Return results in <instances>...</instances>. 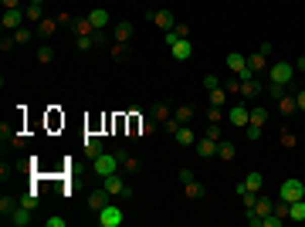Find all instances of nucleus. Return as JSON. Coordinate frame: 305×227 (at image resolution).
Masks as SVG:
<instances>
[{
	"label": "nucleus",
	"instance_id": "nucleus-30",
	"mask_svg": "<svg viewBox=\"0 0 305 227\" xmlns=\"http://www.w3.org/2000/svg\"><path fill=\"white\" fill-rule=\"evenodd\" d=\"M24 14H27V21H31V24H41V21H45V14H41V4H27V11H24Z\"/></svg>",
	"mask_w": 305,
	"mask_h": 227
},
{
	"label": "nucleus",
	"instance_id": "nucleus-21",
	"mask_svg": "<svg viewBox=\"0 0 305 227\" xmlns=\"http://www.w3.org/2000/svg\"><path fill=\"white\" fill-rule=\"evenodd\" d=\"M288 220H305V197L288 204Z\"/></svg>",
	"mask_w": 305,
	"mask_h": 227
},
{
	"label": "nucleus",
	"instance_id": "nucleus-34",
	"mask_svg": "<svg viewBox=\"0 0 305 227\" xmlns=\"http://www.w3.org/2000/svg\"><path fill=\"white\" fill-rule=\"evenodd\" d=\"M248 122L265 125V122H268V109H251V119H248Z\"/></svg>",
	"mask_w": 305,
	"mask_h": 227
},
{
	"label": "nucleus",
	"instance_id": "nucleus-5",
	"mask_svg": "<svg viewBox=\"0 0 305 227\" xmlns=\"http://www.w3.org/2000/svg\"><path fill=\"white\" fill-rule=\"evenodd\" d=\"M122 220H125V214L112 204V200H109V204L99 210V224H102V227H122Z\"/></svg>",
	"mask_w": 305,
	"mask_h": 227
},
{
	"label": "nucleus",
	"instance_id": "nucleus-37",
	"mask_svg": "<svg viewBox=\"0 0 305 227\" xmlns=\"http://www.w3.org/2000/svg\"><path fill=\"white\" fill-rule=\"evenodd\" d=\"M92 34H95V31H92ZM92 34H81V37H75V44H78V51H89V48H95Z\"/></svg>",
	"mask_w": 305,
	"mask_h": 227
},
{
	"label": "nucleus",
	"instance_id": "nucleus-56",
	"mask_svg": "<svg viewBox=\"0 0 305 227\" xmlns=\"http://www.w3.org/2000/svg\"><path fill=\"white\" fill-rule=\"evenodd\" d=\"M31 4H45V0H31Z\"/></svg>",
	"mask_w": 305,
	"mask_h": 227
},
{
	"label": "nucleus",
	"instance_id": "nucleus-50",
	"mask_svg": "<svg viewBox=\"0 0 305 227\" xmlns=\"http://www.w3.org/2000/svg\"><path fill=\"white\" fill-rule=\"evenodd\" d=\"M173 31H177V34H180V37H190V27H187V24H177Z\"/></svg>",
	"mask_w": 305,
	"mask_h": 227
},
{
	"label": "nucleus",
	"instance_id": "nucleus-3",
	"mask_svg": "<svg viewBox=\"0 0 305 227\" xmlns=\"http://www.w3.org/2000/svg\"><path fill=\"white\" fill-rule=\"evenodd\" d=\"M92 163H95V173H99V176H109V173L119 170V163H122V159H119V153H99Z\"/></svg>",
	"mask_w": 305,
	"mask_h": 227
},
{
	"label": "nucleus",
	"instance_id": "nucleus-41",
	"mask_svg": "<svg viewBox=\"0 0 305 227\" xmlns=\"http://www.w3.org/2000/svg\"><path fill=\"white\" fill-rule=\"evenodd\" d=\"M122 166H125V170H129V173H136V170H139V159H136V156H129V153H125Z\"/></svg>",
	"mask_w": 305,
	"mask_h": 227
},
{
	"label": "nucleus",
	"instance_id": "nucleus-43",
	"mask_svg": "<svg viewBox=\"0 0 305 227\" xmlns=\"http://www.w3.org/2000/svg\"><path fill=\"white\" fill-rule=\"evenodd\" d=\"M207 119H210V122H221V105H210V109H207Z\"/></svg>",
	"mask_w": 305,
	"mask_h": 227
},
{
	"label": "nucleus",
	"instance_id": "nucleus-9",
	"mask_svg": "<svg viewBox=\"0 0 305 227\" xmlns=\"http://www.w3.org/2000/svg\"><path fill=\"white\" fill-rule=\"evenodd\" d=\"M169 55L177 58V61H187V58L193 55V44H190V37H180V41H177V44L169 48Z\"/></svg>",
	"mask_w": 305,
	"mask_h": 227
},
{
	"label": "nucleus",
	"instance_id": "nucleus-46",
	"mask_svg": "<svg viewBox=\"0 0 305 227\" xmlns=\"http://www.w3.org/2000/svg\"><path fill=\"white\" fill-rule=\"evenodd\" d=\"M268 92L275 95V99H282V95H285V85H268Z\"/></svg>",
	"mask_w": 305,
	"mask_h": 227
},
{
	"label": "nucleus",
	"instance_id": "nucleus-36",
	"mask_svg": "<svg viewBox=\"0 0 305 227\" xmlns=\"http://www.w3.org/2000/svg\"><path fill=\"white\" fill-rule=\"evenodd\" d=\"M112 58H115V61H125V58H129V48H125L122 41H115V44H112Z\"/></svg>",
	"mask_w": 305,
	"mask_h": 227
},
{
	"label": "nucleus",
	"instance_id": "nucleus-19",
	"mask_svg": "<svg viewBox=\"0 0 305 227\" xmlns=\"http://www.w3.org/2000/svg\"><path fill=\"white\" fill-rule=\"evenodd\" d=\"M89 21L95 31H102V27H109V11H102V7H95V11L89 14Z\"/></svg>",
	"mask_w": 305,
	"mask_h": 227
},
{
	"label": "nucleus",
	"instance_id": "nucleus-28",
	"mask_svg": "<svg viewBox=\"0 0 305 227\" xmlns=\"http://www.w3.org/2000/svg\"><path fill=\"white\" fill-rule=\"evenodd\" d=\"M173 119H177V122H183V125H190V119H193V105H180V109L173 112Z\"/></svg>",
	"mask_w": 305,
	"mask_h": 227
},
{
	"label": "nucleus",
	"instance_id": "nucleus-54",
	"mask_svg": "<svg viewBox=\"0 0 305 227\" xmlns=\"http://www.w3.org/2000/svg\"><path fill=\"white\" fill-rule=\"evenodd\" d=\"M0 4H4V7H7V11H11V7H17V4H21V0H0Z\"/></svg>",
	"mask_w": 305,
	"mask_h": 227
},
{
	"label": "nucleus",
	"instance_id": "nucleus-23",
	"mask_svg": "<svg viewBox=\"0 0 305 227\" xmlns=\"http://www.w3.org/2000/svg\"><path fill=\"white\" fill-rule=\"evenodd\" d=\"M248 68L254 71V75H258V71H268V58L261 55V51H258V55H251L248 58Z\"/></svg>",
	"mask_w": 305,
	"mask_h": 227
},
{
	"label": "nucleus",
	"instance_id": "nucleus-49",
	"mask_svg": "<svg viewBox=\"0 0 305 227\" xmlns=\"http://www.w3.org/2000/svg\"><path fill=\"white\" fill-rule=\"evenodd\" d=\"M248 224H251V227H261V217L254 214V210H248Z\"/></svg>",
	"mask_w": 305,
	"mask_h": 227
},
{
	"label": "nucleus",
	"instance_id": "nucleus-20",
	"mask_svg": "<svg viewBox=\"0 0 305 227\" xmlns=\"http://www.w3.org/2000/svg\"><path fill=\"white\" fill-rule=\"evenodd\" d=\"M295 109H298V105H295V95H292V92H285L282 99H278V112H282V115H292Z\"/></svg>",
	"mask_w": 305,
	"mask_h": 227
},
{
	"label": "nucleus",
	"instance_id": "nucleus-55",
	"mask_svg": "<svg viewBox=\"0 0 305 227\" xmlns=\"http://www.w3.org/2000/svg\"><path fill=\"white\" fill-rule=\"evenodd\" d=\"M295 68H298V71H305V55L298 58V61H295Z\"/></svg>",
	"mask_w": 305,
	"mask_h": 227
},
{
	"label": "nucleus",
	"instance_id": "nucleus-48",
	"mask_svg": "<svg viewBox=\"0 0 305 227\" xmlns=\"http://www.w3.org/2000/svg\"><path fill=\"white\" fill-rule=\"evenodd\" d=\"M295 105H298V109L305 112V88H302V92H295Z\"/></svg>",
	"mask_w": 305,
	"mask_h": 227
},
{
	"label": "nucleus",
	"instance_id": "nucleus-31",
	"mask_svg": "<svg viewBox=\"0 0 305 227\" xmlns=\"http://www.w3.org/2000/svg\"><path fill=\"white\" fill-rule=\"evenodd\" d=\"M37 61H41V65H51V61H55V48L41 44V48H37Z\"/></svg>",
	"mask_w": 305,
	"mask_h": 227
},
{
	"label": "nucleus",
	"instance_id": "nucleus-26",
	"mask_svg": "<svg viewBox=\"0 0 305 227\" xmlns=\"http://www.w3.org/2000/svg\"><path fill=\"white\" fill-rule=\"evenodd\" d=\"M17 207H21V200H14V197H4V200H0V214H4V220H7V217H11Z\"/></svg>",
	"mask_w": 305,
	"mask_h": 227
},
{
	"label": "nucleus",
	"instance_id": "nucleus-11",
	"mask_svg": "<svg viewBox=\"0 0 305 227\" xmlns=\"http://www.w3.org/2000/svg\"><path fill=\"white\" fill-rule=\"evenodd\" d=\"M81 149H85V156L89 159H95L99 153H105V149H102V136H85L81 139Z\"/></svg>",
	"mask_w": 305,
	"mask_h": 227
},
{
	"label": "nucleus",
	"instance_id": "nucleus-24",
	"mask_svg": "<svg viewBox=\"0 0 305 227\" xmlns=\"http://www.w3.org/2000/svg\"><path fill=\"white\" fill-rule=\"evenodd\" d=\"M183 193H187V197H190V200H200L203 193V183H197V180H190V183H183Z\"/></svg>",
	"mask_w": 305,
	"mask_h": 227
},
{
	"label": "nucleus",
	"instance_id": "nucleus-52",
	"mask_svg": "<svg viewBox=\"0 0 305 227\" xmlns=\"http://www.w3.org/2000/svg\"><path fill=\"white\" fill-rule=\"evenodd\" d=\"M92 41H95V48H102V44H105V34H102V31H95V34H92Z\"/></svg>",
	"mask_w": 305,
	"mask_h": 227
},
{
	"label": "nucleus",
	"instance_id": "nucleus-35",
	"mask_svg": "<svg viewBox=\"0 0 305 227\" xmlns=\"http://www.w3.org/2000/svg\"><path fill=\"white\" fill-rule=\"evenodd\" d=\"M224 102H227V88L221 85V88H214V92H210V105H224Z\"/></svg>",
	"mask_w": 305,
	"mask_h": 227
},
{
	"label": "nucleus",
	"instance_id": "nucleus-42",
	"mask_svg": "<svg viewBox=\"0 0 305 227\" xmlns=\"http://www.w3.org/2000/svg\"><path fill=\"white\" fill-rule=\"evenodd\" d=\"M282 220H285V217H278V214H268L265 220H261V227H278Z\"/></svg>",
	"mask_w": 305,
	"mask_h": 227
},
{
	"label": "nucleus",
	"instance_id": "nucleus-1",
	"mask_svg": "<svg viewBox=\"0 0 305 227\" xmlns=\"http://www.w3.org/2000/svg\"><path fill=\"white\" fill-rule=\"evenodd\" d=\"M292 75H295V65H288V61H278V65H271L268 68V81L271 85H292Z\"/></svg>",
	"mask_w": 305,
	"mask_h": 227
},
{
	"label": "nucleus",
	"instance_id": "nucleus-8",
	"mask_svg": "<svg viewBox=\"0 0 305 227\" xmlns=\"http://www.w3.org/2000/svg\"><path fill=\"white\" fill-rule=\"evenodd\" d=\"M197 156H200V159H214L217 156V139L200 136V143H197Z\"/></svg>",
	"mask_w": 305,
	"mask_h": 227
},
{
	"label": "nucleus",
	"instance_id": "nucleus-4",
	"mask_svg": "<svg viewBox=\"0 0 305 227\" xmlns=\"http://www.w3.org/2000/svg\"><path fill=\"white\" fill-rule=\"evenodd\" d=\"M102 187L112 193V197H133V187L119 176V173H109V176H102Z\"/></svg>",
	"mask_w": 305,
	"mask_h": 227
},
{
	"label": "nucleus",
	"instance_id": "nucleus-16",
	"mask_svg": "<svg viewBox=\"0 0 305 227\" xmlns=\"http://www.w3.org/2000/svg\"><path fill=\"white\" fill-rule=\"evenodd\" d=\"M153 24H156V27H163V31L177 27V21H173V14H169V11H153Z\"/></svg>",
	"mask_w": 305,
	"mask_h": 227
},
{
	"label": "nucleus",
	"instance_id": "nucleus-15",
	"mask_svg": "<svg viewBox=\"0 0 305 227\" xmlns=\"http://www.w3.org/2000/svg\"><path fill=\"white\" fill-rule=\"evenodd\" d=\"M109 200H112V193H109L105 187H102L99 193H92V197H89V210H95V214H99V210H102L105 204H109Z\"/></svg>",
	"mask_w": 305,
	"mask_h": 227
},
{
	"label": "nucleus",
	"instance_id": "nucleus-45",
	"mask_svg": "<svg viewBox=\"0 0 305 227\" xmlns=\"http://www.w3.org/2000/svg\"><path fill=\"white\" fill-rule=\"evenodd\" d=\"M14 44H17V41H14V37H0V51H11Z\"/></svg>",
	"mask_w": 305,
	"mask_h": 227
},
{
	"label": "nucleus",
	"instance_id": "nucleus-27",
	"mask_svg": "<svg viewBox=\"0 0 305 227\" xmlns=\"http://www.w3.org/2000/svg\"><path fill=\"white\" fill-rule=\"evenodd\" d=\"M258 92H261L258 78H251V81H241V95H244V99H254V95H258Z\"/></svg>",
	"mask_w": 305,
	"mask_h": 227
},
{
	"label": "nucleus",
	"instance_id": "nucleus-13",
	"mask_svg": "<svg viewBox=\"0 0 305 227\" xmlns=\"http://www.w3.org/2000/svg\"><path fill=\"white\" fill-rule=\"evenodd\" d=\"M248 210H254V214L265 220L268 214H275V200H271V197H258V200H254V207H248Z\"/></svg>",
	"mask_w": 305,
	"mask_h": 227
},
{
	"label": "nucleus",
	"instance_id": "nucleus-25",
	"mask_svg": "<svg viewBox=\"0 0 305 227\" xmlns=\"http://www.w3.org/2000/svg\"><path fill=\"white\" fill-rule=\"evenodd\" d=\"M37 204H41V193L37 190H27L21 197V207H27V210H37Z\"/></svg>",
	"mask_w": 305,
	"mask_h": 227
},
{
	"label": "nucleus",
	"instance_id": "nucleus-33",
	"mask_svg": "<svg viewBox=\"0 0 305 227\" xmlns=\"http://www.w3.org/2000/svg\"><path fill=\"white\" fill-rule=\"evenodd\" d=\"M34 34H37V31H31V27H17V31H14V41H17V44H27Z\"/></svg>",
	"mask_w": 305,
	"mask_h": 227
},
{
	"label": "nucleus",
	"instance_id": "nucleus-53",
	"mask_svg": "<svg viewBox=\"0 0 305 227\" xmlns=\"http://www.w3.org/2000/svg\"><path fill=\"white\" fill-rule=\"evenodd\" d=\"M193 180V170H180V183H190Z\"/></svg>",
	"mask_w": 305,
	"mask_h": 227
},
{
	"label": "nucleus",
	"instance_id": "nucleus-40",
	"mask_svg": "<svg viewBox=\"0 0 305 227\" xmlns=\"http://www.w3.org/2000/svg\"><path fill=\"white\" fill-rule=\"evenodd\" d=\"M203 88H207V92L221 88V78H217V75H203Z\"/></svg>",
	"mask_w": 305,
	"mask_h": 227
},
{
	"label": "nucleus",
	"instance_id": "nucleus-12",
	"mask_svg": "<svg viewBox=\"0 0 305 227\" xmlns=\"http://www.w3.org/2000/svg\"><path fill=\"white\" fill-rule=\"evenodd\" d=\"M234 156H237V146L231 139H221V143H217V159H221V163H231Z\"/></svg>",
	"mask_w": 305,
	"mask_h": 227
},
{
	"label": "nucleus",
	"instance_id": "nucleus-47",
	"mask_svg": "<svg viewBox=\"0 0 305 227\" xmlns=\"http://www.w3.org/2000/svg\"><path fill=\"white\" fill-rule=\"evenodd\" d=\"M224 88H227V95H231V92H241V78L237 81H224Z\"/></svg>",
	"mask_w": 305,
	"mask_h": 227
},
{
	"label": "nucleus",
	"instance_id": "nucleus-51",
	"mask_svg": "<svg viewBox=\"0 0 305 227\" xmlns=\"http://www.w3.org/2000/svg\"><path fill=\"white\" fill-rule=\"evenodd\" d=\"M48 227H65V217H48Z\"/></svg>",
	"mask_w": 305,
	"mask_h": 227
},
{
	"label": "nucleus",
	"instance_id": "nucleus-17",
	"mask_svg": "<svg viewBox=\"0 0 305 227\" xmlns=\"http://www.w3.org/2000/svg\"><path fill=\"white\" fill-rule=\"evenodd\" d=\"M34 31H37V37H51L58 31V21H55V17H45L41 24H34Z\"/></svg>",
	"mask_w": 305,
	"mask_h": 227
},
{
	"label": "nucleus",
	"instance_id": "nucleus-29",
	"mask_svg": "<svg viewBox=\"0 0 305 227\" xmlns=\"http://www.w3.org/2000/svg\"><path fill=\"white\" fill-rule=\"evenodd\" d=\"M244 187H248V190H254V193H258L261 187H265V176H261V173H248V176H244Z\"/></svg>",
	"mask_w": 305,
	"mask_h": 227
},
{
	"label": "nucleus",
	"instance_id": "nucleus-10",
	"mask_svg": "<svg viewBox=\"0 0 305 227\" xmlns=\"http://www.w3.org/2000/svg\"><path fill=\"white\" fill-rule=\"evenodd\" d=\"M149 115H153V122H159V125L173 119V112H169L166 102H153V105H149Z\"/></svg>",
	"mask_w": 305,
	"mask_h": 227
},
{
	"label": "nucleus",
	"instance_id": "nucleus-18",
	"mask_svg": "<svg viewBox=\"0 0 305 227\" xmlns=\"http://www.w3.org/2000/svg\"><path fill=\"white\" fill-rule=\"evenodd\" d=\"M177 143H180V146H193V143H197V132H193L190 125H180V129H177Z\"/></svg>",
	"mask_w": 305,
	"mask_h": 227
},
{
	"label": "nucleus",
	"instance_id": "nucleus-39",
	"mask_svg": "<svg viewBox=\"0 0 305 227\" xmlns=\"http://www.w3.org/2000/svg\"><path fill=\"white\" fill-rule=\"evenodd\" d=\"M278 136H282V146H285V149H292V146H295V132H292V129H282Z\"/></svg>",
	"mask_w": 305,
	"mask_h": 227
},
{
	"label": "nucleus",
	"instance_id": "nucleus-32",
	"mask_svg": "<svg viewBox=\"0 0 305 227\" xmlns=\"http://www.w3.org/2000/svg\"><path fill=\"white\" fill-rule=\"evenodd\" d=\"M71 31H75V34H92V31H95V27H92V21H89V17H81V21H75V24H71Z\"/></svg>",
	"mask_w": 305,
	"mask_h": 227
},
{
	"label": "nucleus",
	"instance_id": "nucleus-22",
	"mask_svg": "<svg viewBox=\"0 0 305 227\" xmlns=\"http://www.w3.org/2000/svg\"><path fill=\"white\" fill-rule=\"evenodd\" d=\"M133 27H136V24H129V21H119V24H115V41H122V44H125V41L133 37Z\"/></svg>",
	"mask_w": 305,
	"mask_h": 227
},
{
	"label": "nucleus",
	"instance_id": "nucleus-44",
	"mask_svg": "<svg viewBox=\"0 0 305 227\" xmlns=\"http://www.w3.org/2000/svg\"><path fill=\"white\" fill-rule=\"evenodd\" d=\"M180 125H183V122H177V119H169V122H163V129H166L169 136H177V129H180Z\"/></svg>",
	"mask_w": 305,
	"mask_h": 227
},
{
	"label": "nucleus",
	"instance_id": "nucleus-2",
	"mask_svg": "<svg viewBox=\"0 0 305 227\" xmlns=\"http://www.w3.org/2000/svg\"><path fill=\"white\" fill-rule=\"evenodd\" d=\"M305 197V183L302 180H285L282 187H278V200H285V204H292V200H302Z\"/></svg>",
	"mask_w": 305,
	"mask_h": 227
},
{
	"label": "nucleus",
	"instance_id": "nucleus-38",
	"mask_svg": "<svg viewBox=\"0 0 305 227\" xmlns=\"http://www.w3.org/2000/svg\"><path fill=\"white\" fill-rule=\"evenodd\" d=\"M244 129H248V139H251V143H258V139H261V129H265V125H254V122H248Z\"/></svg>",
	"mask_w": 305,
	"mask_h": 227
},
{
	"label": "nucleus",
	"instance_id": "nucleus-7",
	"mask_svg": "<svg viewBox=\"0 0 305 227\" xmlns=\"http://www.w3.org/2000/svg\"><path fill=\"white\" fill-rule=\"evenodd\" d=\"M24 21H27V14H24L21 7L4 11V27H7V31H17V27H24Z\"/></svg>",
	"mask_w": 305,
	"mask_h": 227
},
{
	"label": "nucleus",
	"instance_id": "nucleus-6",
	"mask_svg": "<svg viewBox=\"0 0 305 227\" xmlns=\"http://www.w3.org/2000/svg\"><path fill=\"white\" fill-rule=\"evenodd\" d=\"M248 119H251V109H248L244 102H241V105H234V109L227 112V122H231V125H237V129H244V125H248Z\"/></svg>",
	"mask_w": 305,
	"mask_h": 227
},
{
	"label": "nucleus",
	"instance_id": "nucleus-14",
	"mask_svg": "<svg viewBox=\"0 0 305 227\" xmlns=\"http://www.w3.org/2000/svg\"><path fill=\"white\" fill-rule=\"evenodd\" d=\"M31 217H34V210H27V207H17V210L7 217V224H14V227H27V224H31Z\"/></svg>",
	"mask_w": 305,
	"mask_h": 227
}]
</instances>
